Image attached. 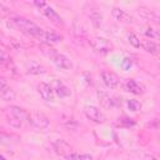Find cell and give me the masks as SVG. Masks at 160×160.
<instances>
[{"label": "cell", "instance_id": "obj_16", "mask_svg": "<svg viewBox=\"0 0 160 160\" xmlns=\"http://www.w3.org/2000/svg\"><path fill=\"white\" fill-rule=\"evenodd\" d=\"M45 44H52V42H60L61 40H62V36L61 35H59V34H56V32H54V31H45L44 30V32H42V35H41V38H40Z\"/></svg>", "mask_w": 160, "mask_h": 160}, {"label": "cell", "instance_id": "obj_7", "mask_svg": "<svg viewBox=\"0 0 160 160\" xmlns=\"http://www.w3.org/2000/svg\"><path fill=\"white\" fill-rule=\"evenodd\" d=\"M84 114H85V116H86L88 119L92 120L94 122L100 124V122H104V121H105V115H104V112H102L99 108H96V106H94V105H86V106L84 108Z\"/></svg>", "mask_w": 160, "mask_h": 160}, {"label": "cell", "instance_id": "obj_14", "mask_svg": "<svg viewBox=\"0 0 160 160\" xmlns=\"http://www.w3.org/2000/svg\"><path fill=\"white\" fill-rule=\"evenodd\" d=\"M101 102L104 106L106 108H110V109H114V108H119L121 105V100L118 99V98H114V96H109L108 94H101V98H100Z\"/></svg>", "mask_w": 160, "mask_h": 160}, {"label": "cell", "instance_id": "obj_15", "mask_svg": "<svg viewBox=\"0 0 160 160\" xmlns=\"http://www.w3.org/2000/svg\"><path fill=\"white\" fill-rule=\"evenodd\" d=\"M54 150H55L59 155H61V156H66V155H69L70 152H72V151H71V148L69 146V144H68L66 141H64V140H56V141L54 142Z\"/></svg>", "mask_w": 160, "mask_h": 160}, {"label": "cell", "instance_id": "obj_26", "mask_svg": "<svg viewBox=\"0 0 160 160\" xmlns=\"http://www.w3.org/2000/svg\"><path fill=\"white\" fill-rule=\"evenodd\" d=\"M0 160H5V159H4V158H2L1 155H0Z\"/></svg>", "mask_w": 160, "mask_h": 160}, {"label": "cell", "instance_id": "obj_25", "mask_svg": "<svg viewBox=\"0 0 160 160\" xmlns=\"http://www.w3.org/2000/svg\"><path fill=\"white\" fill-rule=\"evenodd\" d=\"M145 160H158V159H156L155 156H146Z\"/></svg>", "mask_w": 160, "mask_h": 160}, {"label": "cell", "instance_id": "obj_12", "mask_svg": "<svg viewBox=\"0 0 160 160\" xmlns=\"http://www.w3.org/2000/svg\"><path fill=\"white\" fill-rule=\"evenodd\" d=\"M38 92L40 94V96L42 98V100L45 101H52L54 100V92L52 89L49 84L46 82H40L38 85Z\"/></svg>", "mask_w": 160, "mask_h": 160}, {"label": "cell", "instance_id": "obj_3", "mask_svg": "<svg viewBox=\"0 0 160 160\" xmlns=\"http://www.w3.org/2000/svg\"><path fill=\"white\" fill-rule=\"evenodd\" d=\"M89 45L91 46V49L99 54H108L114 49V45L110 40L105 39V38H100V36H94L91 39H89Z\"/></svg>", "mask_w": 160, "mask_h": 160}, {"label": "cell", "instance_id": "obj_10", "mask_svg": "<svg viewBox=\"0 0 160 160\" xmlns=\"http://www.w3.org/2000/svg\"><path fill=\"white\" fill-rule=\"evenodd\" d=\"M111 15L119 22H125V24L132 22V16L129 12H126L125 10L120 9V8H114L112 11H111Z\"/></svg>", "mask_w": 160, "mask_h": 160}, {"label": "cell", "instance_id": "obj_9", "mask_svg": "<svg viewBox=\"0 0 160 160\" xmlns=\"http://www.w3.org/2000/svg\"><path fill=\"white\" fill-rule=\"evenodd\" d=\"M51 89H52V92H55L59 98H66L71 94L70 89L60 80H54L52 85H51Z\"/></svg>", "mask_w": 160, "mask_h": 160}, {"label": "cell", "instance_id": "obj_22", "mask_svg": "<svg viewBox=\"0 0 160 160\" xmlns=\"http://www.w3.org/2000/svg\"><path fill=\"white\" fill-rule=\"evenodd\" d=\"M128 39H129V42L134 46V48H140V40H139V38L134 34V32H131V34H129L128 35Z\"/></svg>", "mask_w": 160, "mask_h": 160}, {"label": "cell", "instance_id": "obj_1", "mask_svg": "<svg viewBox=\"0 0 160 160\" xmlns=\"http://www.w3.org/2000/svg\"><path fill=\"white\" fill-rule=\"evenodd\" d=\"M8 122L15 128H21L24 124H29V112L20 106L11 105L6 111Z\"/></svg>", "mask_w": 160, "mask_h": 160}, {"label": "cell", "instance_id": "obj_18", "mask_svg": "<svg viewBox=\"0 0 160 160\" xmlns=\"http://www.w3.org/2000/svg\"><path fill=\"white\" fill-rule=\"evenodd\" d=\"M28 72H29V74H32V75L45 74V72H46V69H45L42 65L38 64V62H32V64L29 66V69H28Z\"/></svg>", "mask_w": 160, "mask_h": 160}, {"label": "cell", "instance_id": "obj_6", "mask_svg": "<svg viewBox=\"0 0 160 160\" xmlns=\"http://www.w3.org/2000/svg\"><path fill=\"white\" fill-rule=\"evenodd\" d=\"M29 124L38 129H45L49 126V119L40 111H31L29 112Z\"/></svg>", "mask_w": 160, "mask_h": 160}, {"label": "cell", "instance_id": "obj_11", "mask_svg": "<svg viewBox=\"0 0 160 160\" xmlns=\"http://www.w3.org/2000/svg\"><path fill=\"white\" fill-rule=\"evenodd\" d=\"M124 88H125L126 91H129V92H131V94H136V95H139V94H144V92H145V88H144V85H141L140 82H138V81L134 80V79H129V80H126L125 84H124Z\"/></svg>", "mask_w": 160, "mask_h": 160}, {"label": "cell", "instance_id": "obj_17", "mask_svg": "<svg viewBox=\"0 0 160 160\" xmlns=\"http://www.w3.org/2000/svg\"><path fill=\"white\" fill-rule=\"evenodd\" d=\"M140 46H141L146 52H150V54H158V51H159L158 44L154 42L152 40H144V41H140Z\"/></svg>", "mask_w": 160, "mask_h": 160}, {"label": "cell", "instance_id": "obj_20", "mask_svg": "<svg viewBox=\"0 0 160 160\" xmlns=\"http://www.w3.org/2000/svg\"><path fill=\"white\" fill-rule=\"evenodd\" d=\"M89 16H90V19H91V21H92V24H94L95 26H100V25H101V20H102L101 12L94 10L91 14H89Z\"/></svg>", "mask_w": 160, "mask_h": 160}, {"label": "cell", "instance_id": "obj_2", "mask_svg": "<svg viewBox=\"0 0 160 160\" xmlns=\"http://www.w3.org/2000/svg\"><path fill=\"white\" fill-rule=\"evenodd\" d=\"M12 24L20 30V31H22L24 34H26V35H30V36H34V38H41V35H42V32H44V30L40 28V26H38L35 22H32L31 20H29V19H25V18H14L12 19Z\"/></svg>", "mask_w": 160, "mask_h": 160}, {"label": "cell", "instance_id": "obj_5", "mask_svg": "<svg viewBox=\"0 0 160 160\" xmlns=\"http://www.w3.org/2000/svg\"><path fill=\"white\" fill-rule=\"evenodd\" d=\"M48 58H50V60L59 68V69H64V70H70L72 68V61L64 54L58 52L55 49H52L49 54Z\"/></svg>", "mask_w": 160, "mask_h": 160}, {"label": "cell", "instance_id": "obj_19", "mask_svg": "<svg viewBox=\"0 0 160 160\" xmlns=\"http://www.w3.org/2000/svg\"><path fill=\"white\" fill-rule=\"evenodd\" d=\"M66 160H92V156L90 154H78V152H70L65 156Z\"/></svg>", "mask_w": 160, "mask_h": 160}, {"label": "cell", "instance_id": "obj_4", "mask_svg": "<svg viewBox=\"0 0 160 160\" xmlns=\"http://www.w3.org/2000/svg\"><path fill=\"white\" fill-rule=\"evenodd\" d=\"M34 5L35 6H38V9L51 21V22H54V24H58V25H62V18L49 5V4H46V2H44V1H34Z\"/></svg>", "mask_w": 160, "mask_h": 160}, {"label": "cell", "instance_id": "obj_21", "mask_svg": "<svg viewBox=\"0 0 160 160\" xmlns=\"http://www.w3.org/2000/svg\"><path fill=\"white\" fill-rule=\"evenodd\" d=\"M126 104H128L129 110H131V111H139L141 109V102L136 99H130V100H128Z\"/></svg>", "mask_w": 160, "mask_h": 160}, {"label": "cell", "instance_id": "obj_13", "mask_svg": "<svg viewBox=\"0 0 160 160\" xmlns=\"http://www.w3.org/2000/svg\"><path fill=\"white\" fill-rule=\"evenodd\" d=\"M0 98L2 100H5V101H11V100L15 99L14 90L9 85H6L5 82H2V81H0Z\"/></svg>", "mask_w": 160, "mask_h": 160}, {"label": "cell", "instance_id": "obj_24", "mask_svg": "<svg viewBox=\"0 0 160 160\" xmlns=\"http://www.w3.org/2000/svg\"><path fill=\"white\" fill-rule=\"evenodd\" d=\"M131 65H132V61H131L130 58H125V59L121 61V68H122L124 70H129V69L131 68Z\"/></svg>", "mask_w": 160, "mask_h": 160}, {"label": "cell", "instance_id": "obj_8", "mask_svg": "<svg viewBox=\"0 0 160 160\" xmlns=\"http://www.w3.org/2000/svg\"><path fill=\"white\" fill-rule=\"evenodd\" d=\"M101 79L104 81V84L109 88V89H115L119 85V78L116 74L111 72V71H101Z\"/></svg>", "mask_w": 160, "mask_h": 160}, {"label": "cell", "instance_id": "obj_23", "mask_svg": "<svg viewBox=\"0 0 160 160\" xmlns=\"http://www.w3.org/2000/svg\"><path fill=\"white\" fill-rule=\"evenodd\" d=\"M145 35L150 39H159V31L156 29H152V28H148L145 30Z\"/></svg>", "mask_w": 160, "mask_h": 160}]
</instances>
